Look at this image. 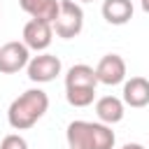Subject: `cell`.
<instances>
[{
	"mask_svg": "<svg viewBox=\"0 0 149 149\" xmlns=\"http://www.w3.org/2000/svg\"><path fill=\"white\" fill-rule=\"evenodd\" d=\"M121 149H147L144 144H140V142H126Z\"/></svg>",
	"mask_w": 149,
	"mask_h": 149,
	"instance_id": "obj_14",
	"label": "cell"
},
{
	"mask_svg": "<svg viewBox=\"0 0 149 149\" xmlns=\"http://www.w3.org/2000/svg\"><path fill=\"white\" fill-rule=\"evenodd\" d=\"M140 5H142V9L149 14V0H140Z\"/></svg>",
	"mask_w": 149,
	"mask_h": 149,
	"instance_id": "obj_15",
	"label": "cell"
},
{
	"mask_svg": "<svg viewBox=\"0 0 149 149\" xmlns=\"http://www.w3.org/2000/svg\"><path fill=\"white\" fill-rule=\"evenodd\" d=\"M47 109H49V95L42 88H28L12 100L7 109V121L14 130H28L44 116Z\"/></svg>",
	"mask_w": 149,
	"mask_h": 149,
	"instance_id": "obj_1",
	"label": "cell"
},
{
	"mask_svg": "<svg viewBox=\"0 0 149 149\" xmlns=\"http://www.w3.org/2000/svg\"><path fill=\"white\" fill-rule=\"evenodd\" d=\"M61 58L58 56H54V54H47V51H42V54H37V56H33L30 58V63H28V79L30 81H37V84H47V81H51V79H56L58 74H61Z\"/></svg>",
	"mask_w": 149,
	"mask_h": 149,
	"instance_id": "obj_4",
	"label": "cell"
},
{
	"mask_svg": "<svg viewBox=\"0 0 149 149\" xmlns=\"http://www.w3.org/2000/svg\"><path fill=\"white\" fill-rule=\"evenodd\" d=\"M30 63V49L23 42H7L0 47V72L14 74L21 68H28Z\"/></svg>",
	"mask_w": 149,
	"mask_h": 149,
	"instance_id": "obj_5",
	"label": "cell"
},
{
	"mask_svg": "<svg viewBox=\"0 0 149 149\" xmlns=\"http://www.w3.org/2000/svg\"><path fill=\"white\" fill-rule=\"evenodd\" d=\"M74 2H93V0H74Z\"/></svg>",
	"mask_w": 149,
	"mask_h": 149,
	"instance_id": "obj_16",
	"label": "cell"
},
{
	"mask_svg": "<svg viewBox=\"0 0 149 149\" xmlns=\"http://www.w3.org/2000/svg\"><path fill=\"white\" fill-rule=\"evenodd\" d=\"M128 107H147L149 105V79L147 77H130L123 81V98Z\"/></svg>",
	"mask_w": 149,
	"mask_h": 149,
	"instance_id": "obj_9",
	"label": "cell"
},
{
	"mask_svg": "<svg viewBox=\"0 0 149 149\" xmlns=\"http://www.w3.org/2000/svg\"><path fill=\"white\" fill-rule=\"evenodd\" d=\"M95 77L98 84H107V86L126 81V61L119 54H105L95 65Z\"/></svg>",
	"mask_w": 149,
	"mask_h": 149,
	"instance_id": "obj_6",
	"label": "cell"
},
{
	"mask_svg": "<svg viewBox=\"0 0 149 149\" xmlns=\"http://www.w3.org/2000/svg\"><path fill=\"white\" fill-rule=\"evenodd\" d=\"M102 16L112 26H123L133 19V2L130 0H105L102 2Z\"/></svg>",
	"mask_w": 149,
	"mask_h": 149,
	"instance_id": "obj_12",
	"label": "cell"
},
{
	"mask_svg": "<svg viewBox=\"0 0 149 149\" xmlns=\"http://www.w3.org/2000/svg\"><path fill=\"white\" fill-rule=\"evenodd\" d=\"M19 5L30 19L47 21L51 26H54V21L58 16V9H61V0H19Z\"/></svg>",
	"mask_w": 149,
	"mask_h": 149,
	"instance_id": "obj_11",
	"label": "cell"
},
{
	"mask_svg": "<svg viewBox=\"0 0 149 149\" xmlns=\"http://www.w3.org/2000/svg\"><path fill=\"white\" fill-rule=\"evenodd\" d=\"M68 149H114V130L100 121H72L65 130Z\"/></svg>",
	"mask_w": 149,
	"mask_h": 149,
	"instance_id": "obj_2",
	"label": "cell"
},
{
	"mask_svg": "<svg viewBox=\"0 0 149 149\" xmlns=\"http://www.w3.org/2000/svg\"><path fill=\"white\" fill-rule=\"evenodd\" d=\"M98 77L95 70L86 63H77L65 74V91H95Z\"/></svg>",
	"mask_w": 149,
	"mask_h": 149,
	"instance_id": "obj_8",
	"label": "cell"
},
{
	"mask_svg": "<svg viewBox=\"0 0 149 149\" xmlns=\"http://www.w3.org/2000/svg\"><path fill=\"white\" fill-rule=\"evenodd\" d=\"M84 28V9L74 0H61L58 16L54 21V33L63 40H72Z\"/></svg>",
	"mask_w": 149,
	"mask_h": 149,
	"instance_id": "obj_3",
	"label": "cell"
},
{
	"mask_svg": "<svg viewBox=\"0 0 149 149\" xmlns=\"http://www.w3.org/2000/svg\"><path fill=\"white\" fill-rule=\"evenodd\" d=\"M54 40V26L47 23V21H37V19H30L26 26H23V44L33 51H44L49 49Z\"/></svg>",
	"mask_w": 149,
	"mask_h": 149,
	"instance_id": "obj_7",
	"label": "cell"
},
{
	"mask_svg": "<svg viewBox=\"0 0 149 149\" xmlns=\"http://www.w3.org/2000/svg\"><path fill=\"white\" fill-rule=\"evenodd\" d=\"M95 114H98L100 123H105V126L119 123L126 114V102L116 95H102L95 100Z\"/></svg>",
	"mask_w": 149,
	"mask_h": 149,
	"instance_id": "obj_10",
	"label": "cell"
},
{
	"mask_svg": "<svg viewBox=\"0 0 149 149\" xmlns=\"http://www.w3.org/2000/svg\"><path fill=\"white\" fill-rule=\"evenodd\" d=\"M0 149H28V142H26V137H21L19 133H9V135L2 137Z\"/></svg>",
	"mask_w": 149,
	"mask_h": 149,
	"instance_id": "obj_13",
	"label": "cell"
}]
</instances>
